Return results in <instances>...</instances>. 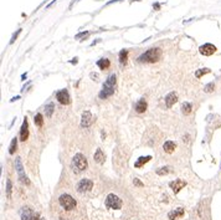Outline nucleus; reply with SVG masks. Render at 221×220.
I'll list each match as a JSON object with an SVG mask.
<instances>
[{"instance_id": "obj_13", "label": "nucleus", "mask_w": 221, "mask_h": 220, "mask_svg": "<svg viewBox=\"0 0 221 220\" xmlns=\"http://www.w3.org/2000/svg\"><path fill=\"white\" fill-rule=\"evenodd\" d=\"M170 188L173 189V192H174V194H178L180 190L184 188V186L186 185V182H184V180H181V179H177V180H174V182H171L170 183Z\"/></svg>"}, {"instance_id": "obj_4", "label": "nucleus", "mask_w": 221, "mask_h": 220, "mask_svg": "<svg viewBox=\"0 0 221 220\" xmlns=\"http://www.w3.org/2000/svg\"><path fill=\"white\" fill-rule=\"evenodd\" d=\"M58 203L63 209H66V210H72V209L76 208V204H77L76 200H75L70 194H62V195H60Z\"/></svg>"}, {"instance_id": "obj_30", "label": "nucleus", "mask_w": 221, "mask_h": 220, "mask_svg": "<svg viewBox=\"0 0 221 220\" xmlns=\"http://www.w3.org/2000/svg\"><path fill=\"white\" fill-rule=\"evenodd\" d=\"M20 32H21V29H19L17 31H16V34H14V35H13V37H11V40H10V44H13V42H14V41H15V39H16V37H17V35H19V34H20Z\"/></svg>"}, {"instance_id": "obj_23", "label": "nucleus", "mask_w": 221, "mask_h": 220, "mask_svg": "<svg viewBox=\"0 0 221 220\" xmlns=\"http://www.w3.org/2000/svg\"><path fill=\"white\" fill-rule=\"evenodd\" d=\"M127 60H128V50H122L119 52V63L121 65H126Z\"/></svg>"}, {"instance_id": "obj_3", "label": "nucleus", "mask_w": 221, "mask_h": 220, "mask_svg": "<svg viewBox=\"0 0 221 220\" xmlns=\"http://www.w3.org/2000/svg\"><path fill=\"white\" fill-rule=\"evenodd\" d=\"M71 167H72L75 173H81V172L87 169V167H88L87 158H86L82 153H77V154H75V157L72 158Z\"/></svg>"}, {"instance_id": "obj_14", "label": "nucleus", "mask_w": 221, "mask_h": 220, "mask_svg": "<svg viewBox=\"0 0 221 220\" xmlns=\"http://www.w3.org/2000/svg\"><path fill=\"white\" fill-rule=\"evenodd\" d=\"M165 106L168 108H170V107H173L175 103H177V101H178V95L175 92H170V93H168L167 97H165Z\"/></svg>"}, {"instance_id": "obj_19", "label": "nucleus", "mask_w": 221, "mask_h": 220, "mask_svg": "<svg viewBox=\"0 0 221 220\" xmlns=\"http://www.w3.org/2000/svg\"><path fill=\"white\" fill-rule=\"evenodd\" d=\"M163 148H164V152H167V153H173L175 151V148H177V144L174 143V142H171V141H167L165 143H164L163 145Z\"/></svg>"}, {"instance_id": "obj_8", "label": "nucleus", "mask_w": 221, "mask_h": 220, "mask_svg": "<svg viewBox=\"0 0 221 220\" xmlns=\"http://www.w3.org/2000/svg\"><path fill=\"white\" fill-rule=\"evenodd\" d=\"M56 100H57L61 104H70L71 103L70 93H69V91H67L66 88L60 89V91L56 92Z\"/></svg>"}, {"instance_id": "obj_20", "label": "nucleus", "mask_w": 221, "mask_h": 220, "mask_svg": "<svg viewBox=\"0 0 221 220\" xmlns=\"http://www.w3.org/2000/svg\"><path fill=\"white\" fill-rule=\"evenodd\" d=\"M97 66H98L101 70H107L108 67L111 66V61H109L108 59L103 57V59H101V60H98V61H97Z\"/></svg>"}, {"instance_id": "obj_6", "label": "nucleus", "mask_w": 221, "mask_h": 220, "mask_svg": "<svg viewBox=\"0 0 221 220\" xmlns=\"http://www.w3.org/2000/svg\"><path fill=\"white\" fill-rule=\"evenodd\" d=\"M15 168H16V172L19 174V179H20V182L25 185H29L30 180H29V178L26 177V174L24 173V168H22V163H21L20 158H16V160H15Z\"/></svg>"}, {"instance_id": "obj_11", "label": "nucleus", "mask_w": 221, "mask_h": 220, "mask_svg": "<svg viewBox=\"0 0 221 220\" xmlns=\"http://www.w3.org/2000/svg\"><path fill=\"white\" fill-rule=\"evenodd\" d=\"M29 138V122H28V118H24L22 121V124H21V129H20V141L25 142L26 139Z\"/></svg>"}, {"instance_id": "obj_26", "label": "nucleus", "mask_w": 221, "mask_h": 220, "mask_svg": "<svg viewBox=\"0 0 221 220\" xmlns=\"http://www.w3.org/2000/svg\"><path fill=\"white\" fill-rule=\"evenodd\" d=\"M206 73H210V69H199V70H196V72H195V77L200 78Z\"/></svg>"}, {"instance_id": "obj_38", "label": "nucleus", "mask_w": 221, "mask_h": 220, "mask_svg": "<svg viewBox=\"0 0 221 220\" xmlns=\"http://www.w3.org/2000/svg\"><path fill=\"white\" fill-rule=\"evenodd\" d=\"M26 76H28V75H26V73H24V75H22V76H21V78H22V80H26Z\"/></svg>"}, {"instance_id": "obj_2", "label": "nucleus", "mask_w": 221, "mask_h": 220, "mask_svg": "<svg viewBox=\"0 0 221 220\" xmlns=\"http://www.w3.org/2000/svg\"><path fill=\"white\" fill-rule=\"evenodd\" d=\"M163 55L162 48L159 47H154V48H149L148 51H145L144 54H142L139 57H138V61L139 62H148V63H154L158 62L160 57Z\"/></svg>"}, {"instance_id": "obj_7", "label": "nucleus", "mask_w": 221, "mask_h": 220, "mask_svg": "<svg viewBox=\"0 0 221 220\" xmlns=\"http://www.w3.org/2000/svg\"><path fill=\"white\" fill-rule=\"evenodd\" d=\"M92 188H93V182L91 180V179H87V178L81 179V180L78 182V184H77V192L81 193V194L89 192Z\"/></svg>"}, {"instance_id": "obj_16", "label": "nucleus", "mask_w": 221, "mask_h": 220, "mask_svg": "<svg viewBox=\"0 0 221 220\" xmlns=\"http://www.w3.org/2000/svg\"><path fill=\"white\" fill-rule=\"evenodd\" d=\"M147 107H148V104L147 102H145V100H139L138 102L136 103V106H134V110H136L137 113H144L145 111H147Z\"/></svg>"}, {"instance_id": "obj_35", "label": "nucleus", "mask_w": 221, "mask_h": 220, "mask_svg": "<svg viewBox=\"0 0 221 220\" xmlns=\"http://www.w3.org/2000/svg\"><path fill=\"white\" fill-rule=\"evenodd\" d=\"M34 220H45V219H42V218H40V216H39V215H37V214H36V216H35V219H34Z\"/></svg>"}, {"instance_id": "obj_15", "label": "nucleus", "mask_w": 221, "mask_h": 220, "mask_svg": "<svg viewBox=\"0 0 221 220\" xmlns=\"http://www.w3.org/2000/svg\"><path fill=\"white\" fill-rule=\"evenodd\" d=\"M184 209L183 208H177L174 209V210L169 211V214H168V218L170 220H177L178 218H181V216H184Z\"/></svg>"}, {"instance_id": "obj_34", "label": "nucleus", "mask_w": 221, "mask_h": 220, "mask_svg": "<svg viewBox=\"0 0 221 220\" xmlns=\"http://www.w3.org/2000/svg\"><path fill=\"white\" fill-rule=\"evenodd\" d=\"M78 62V60H77V57H75L73 60H72V61H71V63H75V65H76V63Z\"/></svg>"}, {"instance_id": "obj_18", "label": "nucleus", "mask_w": 221, "mask_h": 220, "mask_svg": "<svg viewBox=\"0 0 221 220\" xmlns=\"http://www.w3.org/2000/svg\"><path fill=\"white\" fill-rule=\"evenodd\" d=\"M152 159V155H145V157H139V158L137 159V162L134 163V167L136 168H140L143 167L145 163H148L149 160Z\"/></svg>"}, {"instance_id": "obj_12", "label": "nucleus", "mask_w": 221, "mask_h": 220, "mask_svg": "<svg viewBox=\"0 0 221 220\" xmlns=\"http://www.w3.org/2000/svg\"><path fill=\"white\" fill-rule=\"evenodd\" d=\"M35 216L36 214L29 207H24L21 209V220H34Z\"/></svg>"}, {"instance_id": "obj_31", "label": "nucleus", "mask_w": 221, "mask_h": 220, "mask_svg": "<svg viewBox=\"0 0 221 220\" xmlns=\"http://www.w3.org/2000/svg\"><path fill=\"white\" fill-rule=\"evenodd\" d=\"M133 183H134V185H137V186H143V185H144L143 183H142V182H140V180H139V179H138V178H134Z\"/></svg>"}, {"instance_id": "obj_24", "label": "nucleus", "mask_w": 221, "mask_h": 220, "mask_svg": "<svg viewBox=\"0 0 221 220\" xmlns=\"http://www.w3.org/2000/svg\"><path fill=\"white\" fill-rule=\"evenodd\" d=\"M16 147H17V138L14 137L11 139V143H10V147H9V154H14L15 151H16Z\"/></svg>"}, {"instance_id": "obj_27", "label": "nucleus", "mask_w": 221, "mask_h": 220, "mask_svg": "<svg viewBox=\"0 0 221 220\" xmlns=\"http://www.w3.org/2000/svg\"><path fill=\"white\" fill-rule=\"evenodd\" d=\"M168 173H170V167H162L159 169H157V174L158 175H167Z\"/></svg>"}, {"instance_id": "obj_22", "label": "nucleus", "mask_w": 221, "mask_h": 220, "mask_svg": "<svg viewBox=\"0 0 221 220\" xmlns=\"http://www.w3.org/2000/svg\"><path fill=\"white\" fill-rule=\"evenodd\" d=\"M191 111H193V106H191V103H189V102H184L181 104V112L184 113L185 116H188L191 113Z\"/></svg>"}, {"instance_id": "obj_29", "label": "nucleus", "mask_w": 221, "mask_h": 220, "mask_svg": "<svg viewBox=\"0 0 221 220\" xmlns=\"http://www.w3.org/2000/svg\"><path fill=\"white\" fill-rule=\"evenodd\" d=\"M11 189H13L11 180H10V179H6V196H7V198L11 196Z\"/></svg>"}, {"instance_id": "obj_21", "label": "nucleus", "mask_w": 221, "mask_h": 220, "mask_svg": "<svg viewBox=\"0 0 221 220\" xmlns=\"http://www.w3.org/2000/svg\"><path fill=\"white\" fill-rule=\"evenodd\" d=\"M54 111H55L54 102H48L47 104H45V114H46V117L50 118L52 116V113H54Z\"/></svg>"}, {"instance_id": "obj_17", "label": "nucleus", "mask_w": 221, "mask_h": 220, "mask_svg": "<svg viewBox=\"0 0 221 220\" xmlns=\"http://www.w3.org/2000/svg\"><path fill=\"white\" fill-rule=\"evenodd\" d=\"M95 162L96 163H98V164H103L104 163V160H106V155H104V153L102 152V149L101 148H98L96 151V153H95Z\"/></svg>"}, {"instance_id": "obj_36", "label": "nucleus", "mask_w": 221, "mask_h": 220, "mask_svg": "<svg viewBox=\"0 0 221 220\" xmlns=\"http://www.w3.org/2000/svg\"><path fill=\"white\" fill-rule=\"evenodd\" d=\"M19 98H20V96H16V97H14V98L11 100V102H14V101H17Z\"/></svg>"}, {"instance_id": "obj_10", "label": "nucleus", "mask_w": 221, "mask_h": 220, "mask_svg": "<svg viewBox=\"0 0 221 220\" xmlns=\"http://www.w3.org/2000/svg\"><path fill=\"white\" fill-rule=\"evenodd\" d=\"M92 122H93V117H92L91 112L85 111L83 113H82V118H81V127H83V128H88V127L92 124Z\"/></svg>"}, {"instance_id": "obj_1", "label": "nucleus", "mask_w": 221, "mask_h": 220, "mask_svg": "<svg viewBox=\"0 0 221 220\" xmlns=\"http://www.w3.org/2000/svg\"><path fill=\"white\" fill-rule=\"evenodd\" d=\"M116 86H117V76H116L114 73H111L102 86V89H101V92L98 95L99 98L106 100L108 97H111L116 91Z\"/></svg>"}, {"instance_id": "obj_9", "label": "nucleus", "mask_w": 221, "mask_h": 220, "mask_svg": "<svg viewBox=\"0 0 221 220\" xmlns=\"http://www.w3.org/2000/svg\"><path fill=\"white\" fill-rule=\"evenodd\" d=\"M199 52L204 56H211L216 52V46H214L212 44H204L199 47Z\"/></svg>"}, {"instance_id": "obj_32", "label": "nucleus", "mask_w": 221, "mask_h": 220, "mask_svg": "<svg viewBox=\"0 0 221 220\" xmlns=\"http://www.w3.org/2000/svg\"><path fill=\"white\" fill-rule=\"evenodd\" d=\"M88 35V32L86 31V32H80V34H77L76 35V39H80V37H82V36H87Z\"/></svg>"}, {"instance_id": "obj_33", "label": "nucleus", "mask_w": 221, "mask_h": 220, "mask_svg": "<svg viewBox=\"0 0 221 220\" xmlns=\"http://www.w3.org/2000/svg\"><path fill=\"white\" fill-rule=\"evenodd\" d=\"M91 78H92V80L93 81H97V78H98V73H91Z\"/></svg>"}, {"instance_id": "obj_5", "label": "nucleus", "mask_w": 221, "mask_h": 220, "mask_svg": "<svg viewBox=\"0 0 221 220\" xmlns=\"http://www.w3.org/2000/svg\"><path fill=\"white\" fill-rule=\"evenodd\" d=\"M122 200L119 199V196H117L116 194H108L106 198V207L108 209H112V210H119L122 208Z\"/></svg>"}, {"instance_id": "obj_37", "label": "nucleus", "mask_w": 221, "mask_h": 220, "mask_svg": "<svg viewBox=\"0 0 221 220\" xmlns=\"http://www.w3.org/2000/svg\"><path fill=\"white\" fill-rule=\"evenodd\" d=\"M76 1H78V0H72V3H71V4H70V7H72V5H73V4H75V3H76Z\"/></svg>"}, {"instance_id": "obj_28", "label": "nucleus", "mask_w": 221, "mask_h": 220, "mask_svg": "<svg viewBox=\"0 0 221 220\" xmlns=\"http://www.w3.org/2000/svg\"><path fill=\"white\" fill-rule=\"evenodd\" d=\"M214 89H215V83H214V82H210V83H208V85L204 87V92L211 93L212 91H214Z\"/></svg>"}, {"instance_id": "obj_25", "label": "nucleus", "mask_w": 221, "mask_h": 220, "mask_svg": "<svg viewBox=\"0 0 221 220\" xmlns=\"http://www.w3.org/2000/svg\"><path fill=\"white\" fill-rule=\"evenodd\" d=\"M34 122H35V124L39 127V128H40V127H42L44 126V117H42V114L37 113L35 117H34Z\"/></svg>"}]
</instances>
